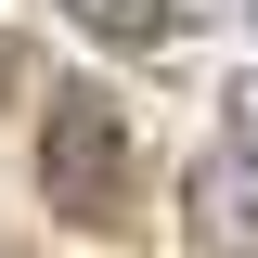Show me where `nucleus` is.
Listing matches in <instances>:
<instances>
[{"mask_svg": "<svg viewBox=\"0 0 258 258\" xmlns=\"http://www.w3.org/2000/svg\"><path fill=\"white\" fill-rule=\"evenodd\" d=\"M39 194H52L64 220H116L129 194V116L103 78H52V103H39Z\"/></svg>", "mask_w": 258, "mask_h": 258, "instance_id": "f257e3e1", "label": "nucleus"}, {"mask_svg": "<svg viewBox=\"0 0 258 258\" xmlns=\"http://www.w3.org/2000/svg\"><path fill=\"white\" fill-rule=\"evenodd\" d=\"M64 26H91L103 52H168L194 26V0H64Z\"/></svg>", "mask_w": 258, "mask_h": 258, "instance_id": "7ed1b4c3", "label": "nucleus"}, {"mask_svg": "<svg viewBox=\"0 0 258 258\" xmlns=\"http://www.w3.org/2000/svg\"><path fill=\"white\" fill-rule=\"evenodd\" d=\"M181 245L194 258H258V129L207 142L181 168Z\"/></svg>", "mask_w": 258, "mask_h": 258, "instance_id": "f03ea898", "label": "nucleus"}, {"mask_svg": "<svg viewBox=\"0 0 258 258\" xmlns=\"http://www.w3.org/2000/svg\"><path fill=\"white\" fill-rule=\"evenodd\" d=\"M0 78H13V39H0Z\"/></svg>", "mask_w": 258, "mask_h": 258, "instance_id": "20e7f679", "label": "nucleus"}]
</instances>
